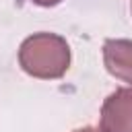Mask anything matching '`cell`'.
<instances>
[{
	"label": "cell",
	"mask_w": 132,
	"mask_h": 132,
	"mask_svg": "<svg viewBox=\"0 0 132 132\" xmlns=\"http://www.w3.org/2000/svg\"><path fill=\"white\" fill-rule=\"evenodd\" d=\"M19 64L29 76L43 80L60 78L70 66V47L56 33H35L21 43Z\"/></svg>",
	"instance_id": "6da1fadb"
},
{
	"label": "cell",
	"mask_w": 132,
	"mask_h": 132,
	"mask_svg": "<svg viewBox=\"0 0 132 132\" xmlns=\"http://www.w3.org/2000/svg\"><path fill=\"white\" fill-rule=\"evenodd\" d=\"M99 132H132V87L118 89L103 101Z\"/></svg>",
	"instance_id": "7a4b0ae2"
},
{
	"label": "cell",
	"mask_w": 132,
	"mask_h": 132,
	"mask_svg": "<svg viewBox=\"0 0 132 132\" xmlns=\"http://www.w3.org/2000/svg\"><path fill=\"white\" fill-rule=\"evenodd\" d=\"M103 64L111 76L132 85V41L107 39L103 43Z\"/></svg>",
	"instance_id": "3957f363"
},
{
	"label": "cell",
	"mask_w": 132,
	"mask_h": 132,
	"mask_svg": "<svg viewBox=\"0 0 132 132\" xmlns=\"http://www.w3.org/2000/svg\"><path fill=\"white\" fill-rule=\"evenodd\" d=\"M35 4H39V6H56V4H60L62 0H33Z\"/></svg>",
	"instance_id": "277c9868"
},
{
	"label": "cell",
	"mask_w": 132,
	"mask_h": 132,
	"mask_svg": "<svg viewBox=\"0 0 132 132\" xmlns=\"http://www.w3.org/2000/svg\"><path fill=\"white\" fill-rule=\"evenodd\" d=\"M74 132H99V130H95V128H91V126H85V128H78V130H74Z\"/></svg>",
	"instance_id": "5b68a950"
}]
</instances>
